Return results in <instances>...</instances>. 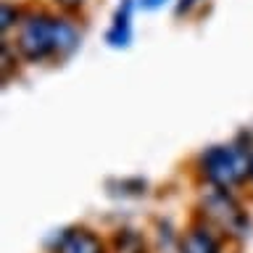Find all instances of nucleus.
<instances>
[{"instance_id": "2", "label": "nucleus", "mask_w": 253, "mask_h": 253, "mask_svg": "<svg viewBox=\"0 0 253 253\" xmlns=\"http://www.w3.org/2000/svg\"><path fill=\"white\" fill-rule=\"evenodd\" d=\"M251 148L253 132H240L229 142L206 145L195 156V174L203 187H219L237 193L251 182Z\"/></svg>"}, {"instance_id": "1", "label": "nucleus", "mask_w": 253, "mask_h": 253, "mask_svg": "<svg viewBox=\"0 0 253 253\" xmlns=\"http://www.w3.org/2000/svg\"><path fill=\"white\" fill-rule=\"evenodd\" d=\"M84 32L74 16L55 8H27L13 32V47L27 66H61L82 50Z\"/></svg>"}, {"instance_id": "8", "label": "nucleus", "mask_w": 253, "mask_h": 253, "mask_svg": "<svg viewBox=\"0 0 253 253\" xmlns=\"http://www.w3.org/2000/svg\"><path fill=\"white\" fill-rule=\"evenodd\" d=\"M148 179L137 174H126V177H111L106 179V193L114 198H142L148 195Z\"/></svg>"}, {"instance_id": "12", "label": "nucleus", "mask_w": 253, "mask_h": 253, "mask_svg": "<svg viewBox=\"0 0 253 253\" xmlns=\"http://www.w3.org/2000/svg\"><path fill=\"white\" fill-rule=\"evenodd\" d=\"M203 3H206V0H177V3H174V13L182 19V16H190L193 11H198Z\"/></svg>"}, {"instance_id": "3", "label": "nucleus", "mask_w": 253, "mask_h": 253, "mask_svg": "<svg viewBox=\"0 0 253 253\" xmlns=\"http://www.w3.org/2000/svg\"><path fill=\"white\" fill-rule=\"evenodd\" d=\"M198 213H201L203 224H209L221 237L243 240L251 235V216L232 190L203 187L201 198H198Z\"/></svg>"}, {"instance_id": "5", "label": "nucleus", "mask_w": 253, "mask_h": 253, "mask_svg": "<svg viewBox=\"0 0 253 253\" xmlns=\"http://www.w3.org/2000/svg\"><path fill=\"white\" fill-rule=\"evenodd\" d=\"M140 11L137 0H119L114 13H111V24L103 35V42H106L111 50H126L134 40V16Z\"/></svg>"}, {"instance_id": "10", "label": "nucleus", "mask_w": 253, "mask_h": 253, "mask_svg": "<svg viewBox=\"0 0 253 253\" xmlns=\"http://www.w3.org/2000/svg\"><path fill=\"white\" fill-rule=\"evenodd\" d=\"M24 16H27V8H21L19 3H13V0H3V5H0V29H3L5 40L11 37V32L19 29Z\"/></svg>"}, {"instance_id": "11", "label": "nucleus", "mask_w": 253, "mask_h": 253, "mask_svg": "<svg viewBox=\"0 0 253 253\" xmlns=\"http://www.w3.org/2000/svg\"><path fill=\"white\" fill-rule=\"evenodd\" d=\"M50 5L55 8V11H61V13L77 16V13H82L84 8L90 5V0H50Z\"/></svg>"}, {"instance_id": "14", "label": "nucleus", "mask_w": 253, "mask_h": 253, "mask_svg": "<svg viewBox=\"0 0 253 253\" xmlns=\"http://www.w3.org/2000/svg\"><path fill=\"white\" fill-rule=\"evenodd\" d=\"M248 185L253 187V148H251V182H248Z\"/></svg>"}, {"instance_id": "13", "label": "nucleus", "mask_w": 253, "mask_h": 253, "mask_svg": "<svg viewBox=\"0 0 253 253\" xmlns=\"http://www.w3.org/2000/svg\"><path fill=\"white\" fill-rule=\"evenodd\" d=\"M137 3H140V11L158 13V11H164V8H169L171 3H177V0H137Z\"/></svg>"}, {"instance_id": "9", "label": "nucleus", "mask_w": 253, "mask_h": 253, "mask_svg": "<svg viewBox=\"0 0 253 253\" xmlns=\"http://www.w3.org/2000/svg\"><path fill=\"white\" fill-rule=\"evenodd\" d=\"M153 232V253H182V232L174 229L169 219H158Z\"/></svg>"}, {"instance_id": "7", "label": "nucleus", "mask_w": 253, "mask_h": 253, "mask_svg": "<svg viewBox=\"0 0 253 253\" xmlns=\"http://www.w3.org/2000/svg\"><path fill=\"white\" fill-rule=\"evenodd\" d=\"M111 253H153V245H148V240L142 237V232L132 227L116 229V235L108 243Z\"/></svg>"}, {"instance_id": "4", "label": "nucleus", "mask_w": 253, "mask_h": 253, "mask_svg": "<svg viewBox=\"0 0 253 253\" xmlns=\"http://www.w3.org/2000/svg\"><path fill=\"white\" fill-rule=\"evenodd\" d=\"M47 251L50 253H111L108 243L90 227L74 224L55 229L47 240Z\"/></svg>"}, {"instance_id": "6", "label": "nucleus", "mask_w": 253, "mask_h": 253, "mask_svg": "<svg viewBox=\"0 0 253 253\" xmlns=\"http://www.w3.org/2000/svg\"><path fill=\"white\" fill-rule=\"evenodd\" d=\"M182 253H221V235L203 221H195L182 232Z\"/></svg>"}]
</instances>
